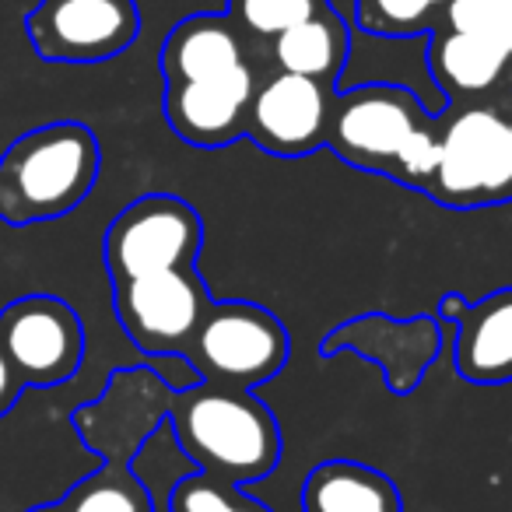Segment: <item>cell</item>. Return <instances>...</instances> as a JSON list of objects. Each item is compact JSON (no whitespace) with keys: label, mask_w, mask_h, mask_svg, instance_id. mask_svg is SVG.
Here are the masks:
<instances>
[{"label":"cell","mask_w":512,"mask_h":512,"mask_svg":"<svg viewBox=\"0 0 512 512\" xmlns=\"http://www.w3.org/2000/svg\"><path fill=\"white\" fill-rule=\"evenodd\" d=\"M200 239H204V221L190 200L176 193H144L109 221L102 260L113 285H120L155 271L193 267Z\"/></svg>","instance_id":"6"},{"label":"cell","mask_w":512,"mask_h":512,"mask_svg":"<svg viewBox=\"0 0 512 512\" xmlns=\"http://www.w3.org/2000/svg\"><path fill=\"white\" fill-rule=\"evenodd\" d=\"M0 348L22 386L50 390L78 376L85 362V323L57 295H22L0 309Z\"/></svg>","instance_id":"7"},{"label":"cell","mask_w":512,"mask_h":512,"mask_svg":"<svg viewBox=\"0 0 512 512\" xmlns=\"http://www.w3.org/2000/svg\"><path fill=\"white\" fill-rule=\"evenodd\" d=\"M288 348L285 323L271 309L256 302H211L183 358L197 369L200 383L256 390L285 369Z\"/></svg>","instance_id":"4"},{"label":"cell","mask_w":512,"mask_h":512,"mask_svg":"<svg viewBox=\"0 0 512 512\" xmlns=\"http://www.w3.org/2000/svg\"><path fill=\"white\" fill-rule=\"evenodd\" d=\"M439 341V323L428 316H414V320L400 323L383 313H369L330 330L320 351L327 358L337 351H355L362 358H372L376 365H383L393 393H411L421 383L425 365L439 355Z\"/></svg>","instance_id":"12"},{"label":"cell","mask_w":512,"mask_h":512,"mask_svg":"<svg viewBox=\"0 0 512 512\" xmlns=\"http://www.w3.org/2000/svg\"><path fill=\"white\" fill-rule=\"evenodd\" d=\"M25 32L50 64H102L141 36V8L137 0H39Z\"/></svg>","instance_id":"9"},{"label":"cell","mask_w":512,"mask_h":512,"mask_svg":"<svg viewBox=\"0 0 512 512\" xmlns=\"http://www.w3.org/2000/svg\"><path fill=\"white\" fill-rule=\"evenodd\" d=\"M327 8H334L330 0H228L225 15L235 22L242 39H274Z\"/></svg>","instance_id":"19"},{"label":"cell","mask_w":512,"mask_h":512,"mask_svg":"<svg viewBox=\"0 0 512 512\" xmlns=\"http://www.w3.org/2000/svg\"><path fill=\"white\" fill-rule=\"evenodd\" d=\"M439 316L456 327L453 365L460 379L477 386L512 383V285L481 302L446 295Z\"/></svg>","instance_id":"13"},{"label":"cell","mask_w":512,"mask_h":512,"mask_svg":"<svg viewBox=\"0 0 512 512\" xmlns=\"http://www.w3.org/2000/svg\"><path fill=\"white\" fill-rule=\"evenodd\" d=\"M302 512H404L383 470L358 460H327L302 484Z\"/></svg>","instance_id":"16"},{"label":"cell","mask_w":512,"mask_h":512,"mask_svg":"<svg viewBox=\"0 0 512 512\" xmlns=\"http://www.w3.org/2000/svg\"><path fill=\"white\" fill-rule=\"evenodd\" d=\"M25 512H67L64 502H46V505H36V509H25Z\"/></svg>","instance_id":"23"},{"label":"cell","mask_w":512,"mask_h":512,"mask_svg":"<svg viewBox=\"0 0 512 512\" xmlns=\"http://www.w3.org/2000/svg\"><path fill=\"white\" fill-rule=\"evenodd\" d=\"M442 25L512 57V0H449Z\"/></svg>","instance_id":"20"},{"label":"cell","mask_w":512,"mask_h":512,"mask_svg":"<svg viewBox=\"0 0 512 512\" xmlns=\"http://www.w3.org/2000/svg\"><path fill=\"white\" fill-rule=\"evenodd\" d=\"M22 390H25L22 379H18V372L11 369L8 355H4V348H0V418L15 411V404H18V397H22Z\"/></svg>","instance_id":"22"},{"label":"cell","mask_w":512,"mask_h":512,"mask_svg":"<svg viewBox=\"0 0 512 512\" xmlns=\"http://www.w3.org/2000/svg\"><path fill=\"white\" fill-rule=\"evenodd\" d=\"M351 57V36L344 18L334 8L292 25L281 36L271 39V60L278 71L316 78L323 85H334L341 78L344 64Z\"/></svg>","instance_id":"17"},{"label":"cell","mask_w":512,"mask_h":512,"mask_svg":"<svg viewBox=\"0 0 512 512\" xmlns=\"http://www.w3.org/2000/svg\"><path fill=\"white\" fill-rule=\"evenodd\" d=\"M99 169V137L78 120L15 137L0 158V221L39 225L78 211L99 183Z\"/></svg>","instance_id":"3"},{"label":"cell","mask_w":512,"mask_h":512,"mask_svg":"<svg viewBox=\"0 0 512 512\" xmlns=\"http://www.w3.org/2000/svg\"><path fill=\"white\" fill-rule=\"evenodd\" d=\"M253 92L256 71L249 64H239L214 78L165 85L162 113L179 141L193 148H225L235 137H246Z\"/></svg>","instance_id":"11"},{"label":"cell","mask_w":512,"mask_h":512,"mask_svg":"<svg viewBox=\"0 0 512 512\" xmlns=\"http://www.w3.org/2000/svg\"><path fill=\"white\" fill-rule=\"evenodd\" d=\"M334 85L302 74L274 71L256 81L246 116V137L274 158H306L327 144Z\"/></svg>","instance_id":"10"},{"label":"cell","mask_w":512,"mask_h":512,"mask_svg":"<svg viewBox=\"0 0 512 512\" xmlns=\"http://www.w3.org/2000/svg\"><path fill=\"white\" fill-rule=\"evenodd\" d=\"M449 0H355V22L379 39L428 36L442 25Z\"/></svg>","instance_id":"18"},{"label":"cell","mask_w":512,"mask_h":512,"mask_svg":"<svg viewBox=\"0 0 512 512\" xmlns=\"http://www.w3.org/2000/svg\"><path fill=\"white\" fill-rule=\"evenodd\" d=\"M428 74L446 102H481L505 85L512 57L484 39L463 36L446 25L428 32Z\"/></svg>","instance_id":"14"},{"label":"cell","mask_w":512,"mask_h":512,"mask_svg":"<svg viewBox=\"0 0 512 512\" xmlns=\"http://www.w3.org/2000/svg\"><path fill=\"white\" fill-rule=\"evenodd\" d=\"M162 407L172 421V439L200 474L221 484H249L278 467L281 428L253 390L197 383L165 390Z\"/></svg>","instance_id":"2"},{"label":"cell","mask_w":512,"mask_h":512,"mask_svg":"<svg viewBox=\"0 0 512 512\" xmlns=\"http://www.w3.org/2000/svg\"><path fill=\"white\" fill-rule=\"evenodd\" d=\"M246 64L242 32L228 15H190L169 29L158 53L165 85L172 81H200Z\"/></svg>","instance_id":"15"},{"label":"cell","mask_w":512,"mask_h":512,"mask_svg":"<svg viewBox=\"0 0 512 512\" xmlns=\"http://www.w3.org/2000/svg\"><path fill=\"white\" fill-rule=\"evenodd\" d=\"M211 302L197 267L155 271L113 285V309L123 334L155 358L183 355Z\"/></svg>","instance_id":"8"},{"label":"cell","mask_w":512,"mask_h":512,"mask_svg":"<svg viewBox=\"0 0 512 512\" xmlns=\"http://www.w3.org/2000/svg\"><path fill=\"white\" fill-rule=\"evenodd\" d=\"M169 512H274L271 505L256 502L235 484H221L207 474H190L176 481L169 495Z\"/></svg>","instance_id":"21"},{"label":"cell","mask_w":512,"mask_h":512,"mask_svg":"<svg viewBox=\"0 0 512 512\" xmlns=\"http://www.w3.org/2000/svg\"><path fill=\"white\" fill-rule=\"evenodd\" d=\"M432 193L446 207H488L512 197V116L467 102L439 123Z\"/></svg>","instance_id":"5"},{"label":"cell","mask_w":512,"mask_h":512,"mask_svg":"<svg viewBox=\"0 0 512 512\" xmlns=\"http://www.w3.org/2000/svg\"><path fill=\"white\" fill-rule=\"evenodd\" d=\"M327 148L355 169L428 193L439 165V127L411 88L355 85L334 95Z\"/></svg>","instance_id":"1"}]
</instances>
